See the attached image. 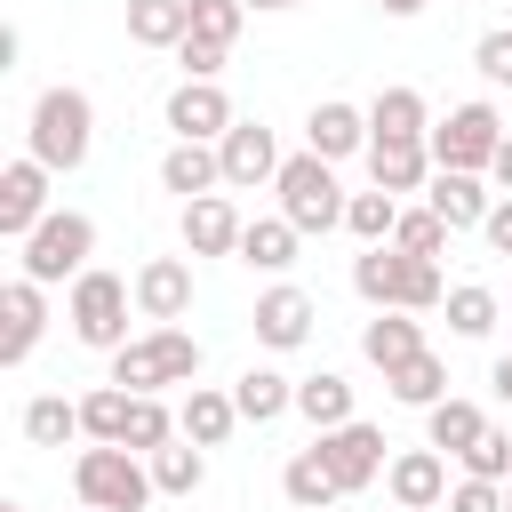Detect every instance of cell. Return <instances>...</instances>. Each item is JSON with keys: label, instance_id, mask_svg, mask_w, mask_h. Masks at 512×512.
I'll return each mask as SVG.
<instances>
[{"label": "cell", "instance_id": "obj_15", "mask_svg": "<svg viewBox=\"0 0 512 512\" xmlns=\"http://www.w3.org/2000/svg\"><path fill=\"white\" fill-rule=\"evenodd\" d=\"M320 456H328V472L344 480V496H352V488H368V480L392 464V456H384V432H376V424H360V416H352V424H336V432H320Z\"/></svg>", "mask_w": 512, "mask_h": 512}, {"label": "cell", "instance_id": "obj_24", "mask_svg": "<svg viewBox=\"0 0 512 512\" xmlns=\"http://www.w3.org/2000/svg\"><path fill=\"white\" fill-rule=\"evenodd\" d=\"M280 488H288V504H296V512H328V504L344 496V480L328 472V456H320V440L288 456V472H280Z\"/></svg>", "mask_w": 512, "mask_h": 512}, {"label": "cell", "instance_id": "obj_44", "mask_svg": "<svg viewBox=\"0 0 512 512\" xmlns=\"http://www.w3.org/2000/svg\"><path fill=\"white\" fill-rule=\"evenodd\" d=\"M480 232H488V248H496V256H512V192L488 208V224H480Z\"/></svg>", "mask_w": 512, "mask_h": 512}, {"label": "cell", "instance_id": "obj_21", "mask_svg": "<svg viewBox=\"0 0 512 512\" xmlns=\"http://www.w3.org/2000/svg\"><path fill=\"white\" fill-rule=\"evenodd\" d=\"M360 352L392 376V368H408V360H424L432 344H424V328H416V312H376V320H360Z\"/></svg>", "mask_w": 512, "mask_h": 512}, {"label": "cell", "instance_id": "obj_41", "mask_svg": "<svg viewBox=\"0 0 512 512\" xmlns=\"http://www.w3.org/2000/svg\"><path fill=\"white\" fill-rule=\"evenodd\" d=\"M472 64H480V80H496V88H512V24H496V32H480V40H472Z\"/></svg>", "mask_w": 512, "mask_h": 512}, {"label": "cell", "instance_id": "obj_31", "mask_svg": "<svg viewBox=\"0 0 512 512\" xmlns=\"http://www.w3.org/2000/svg\"><path fill=\"white\" fill-rule=\"evenodd\" d=\"M72 432H80V400H64V392L24 400V440H32V448H64Z\"/></svg>", "mask_w": 512, "mask_h": 512}, {"label": "cell", "instance_id": "obj_29", "mask_svg": "<svg viewBox=\"0 0 512 512\" xmlns=\"http://www.w3.org/2000/svg\"><path fill=\"white\" fill-rule=\"evenodd\" d=\"M232 400H240V424H272V416L296 408V384H288L280 368H248V376L232 384Z\"/></svg>", "mask_w": 512, "mask_h": 512}, {"label": "cell", "instance_id": "obj_10", "mask_svg": "<svg viewBox=\"0 0 512 512\" xmlns=\"http://www.w3.org/2000/svg\"><path fill=\"white\" fill-rule=\"evenodd\" d=\"M40 224H48V168L24 152V160H8V168H0V232L24 248Z\"/></svg>", "mask_w": 512, "mask_h": 512}, {"label": "cell", "instance_id": "obj_32", "mask_svg": "<svg viewBox=\"0 0 512 512\" xmlns=\"http://www.w3.org/2000/svg\"><path fill=\"white\" fill-rule=\"evenodd\" d=\"M368 136H432V128H424V96H416V88H376Z\"/></svg>", "mask_w": 512, "mask_h": 512}, {"label": "cell", "instance_id": "obj_25", "mask_svg": "<svg viewBox=\"0 0 512 512\" xmlns=\"http://www.w3.org/2000/svg\"><path fill=\"white\" fill-rule=\"evenodd\" d=\"M128 40L136 48H184L192 40V0H128Z\"/></svg>", "mask_w": 512, "mask_h": 512}, {"label": "cell", "instance_id": "obj_4", "mask_svg": "<svg viewBox=\"0 0 512 512\" xmlns=\"http://www.w3.org/2000/svg\"><path fill=\"white\" fill-rule=\"evenodd\" d=\"M72 488L88 512H144L160 488H152V464L136 448H80L72 456Z\"/></svg>", "mask_w": 512, "mask_h": 512}, {"label": "cell", "instance_id": "obj_47", "mask_svg": "<svg viewBox=\"0 0 512 512\" xmlns=\"http://www.w3.org/2000/svg\"><path fill=\"white\" fill-rule=\"evenodd\" d=\"M376 8H384V16H416L424 0H376Z\"/></svg>", "mask_w": 512, "mask_h": 512}, {"label": "cell", "instance_id": "obj_5", "mask_svg": "<svg viewBox=\"0 0 512 512\" xmlns=\"http://www.w3.org/2000/svg\"><path fill=\"white\" fill-rule=\"evenodd\" d=\"M280 216L296 224V232H336L344 224V208H352V192H336V160H320V152H296V160H280Z\"/></svg>", "mask_w": 512, "mask_h": 512}, {"label": "cell", "instance_id": "obj_3", "mask_svg": "<svg viewBox=\"0 0 512 512\" xmlns=\"http://www.w3.org/2000/svg\"><path fill=\"white\" fill-rule=\"evenodd\" d=\"M192 376H200V336L192 328H152V336H128L112 352L120 392H160V384H192Z\"/></svg>", "mask_w": 512, "mask_h": 512}, {"label": "cell", "instance_id": "obj_39", "mask_svg": "<svg viewBox=\"0 0 512 512\" xmlns=\"http://www.w3.org/2000/svg\"><path fill=\"white\" fill-rule=\"evenodd\" d=\"M392 248H408V256H432V264H440V248H448V224H440L432 208H400V232H392Z\"/></svg>", "mask_w": 512, "mask_h": 512}, {"label": "cell", "instance_id": "obj_16", "mask_svg": "<svg viewBox=\"0 0 512 512\" xmlns=\"http://www.w3.org/2000/svg\"><path fill=\"white\" fill-rule=\"evenodd\" d=\"M384 488H392L400 512H440L448 504V456L440 448H408V456L384 464Z\"/></svg>", "mask_w": 512, "mask_h": 512}, {"label": "cell", "instance_id": "obj_48", "mask_svg": "<svg viewBox=\"0 0 512 512\" xmlns=\"http://www.w3.org/2000/svg\"><path fill=\"white\" fill-rule=\"evenodd\" d=\"M248 8H296V0H248Z\"/></svg>", "mask_w": 512, "mask_h": 512}, {"label": "cell", "instance_id": "obj_7", "mask_svg": "<svg viewBox=\"0 0 512 512\" xmlns=\"http://www.w3.org/2000/svg\"><path fill=\"white\" fill-rule=\"evenodd\" d=\"M88 256H96V216H80V208H48V224L24 240V280H40V288L80 280Z\"/></svg>", "mask_w": 512, "mask_h": 512}, {"label": "cell", "instance_id": "obj_12", "mask_svg": "<svg viewBox=\"0 0 512 512\" xmlns=\"http://www.w3.org/2000/svg\"><path fill=\"white\" fill-rule=\"evenodd\" d=\"M216 160H224V184H232V192L280 184V144H272V128H264V120H232V136L216 144Z\"/></svg>", "mask_w": 512, "mask_h": 512}, {"label": "cell", "instance_id": "obj_14", "mask_svg": "<svg viewBox=\"0 0 512 512\" xmlns=\"http://www.w3.org/2000/svg\"><path fill=\"white\" fill-rule=\"evenodd\" d=\"M368 176H376V192H424L440 168H432V144L424 136H368Z\"/></svg>", "mask_w": 512, "mask_h": 512}, {"label": "cell", "instance_id": "obj_37", "mask_svg": "<svg viewBox=\"0 0 512 512\" xmlns=\"http://www.w3.org/2000/svg\"><path fill=\"white\" fill-rule=\"evenodd\" d=\"M440 312H448V328H456V336H488V328H496V288L464 280V288H448V304H440Z\"/></svg>", "mask_w": 512, "mask_h": 512}, {"label": "cell", "instance_id": "obj_11", "mask_svg": "<svg viewBox=\"0 0 512 512\" xmlns=\"http://www.w3.org/2000/svg\"><path fill=\"white\" fill-rule=\"evenodd\" d=\"M40 328H48V288L16 272V280L0 288V368H24L32 344H40Z\"/></svg>", "mask_w": 512, "mask_h": 512}, {"label": "cell", "instance_id": "obj_2", "mask_svg": "<svg viewBox=\"0 0 512 512\" xmlns=\"http://www.w3.org/2000/svg\"><path fill=\"white\" fill-rule=\"evenodd\" d=\"M24 136H32V160H40L48 176H72V168L88 160V144H96V104H88L80 88H40Z\"/></svg>", "mask_w": 512, "mask_h": 512}, {"label": "cell", "instance_id": "obj_43", "mask_svg": "<svg viewBox=\"0 0 512 512\" xmlns=\"http://www.w3.org/2000/svg\"><path fill=\"white\" fill-rule=\"evenodd\" d=\"M176 64H184V80H216V72H224V48H216V40H184Z\"/></svg>", "mask_w": 512, "mask_h": 512}, {"label": "cell", "instance_id": "obj_46", "mask_svg": "<svg viewBox=\"0 0 512 512\" xmlns=\"http://www.w3.org/2000/svg\"><path fill=\"white\" fill-rule=\"evenodd\" d=\"M488 384H496V400H512V352H504V360L488 368Z\"/></svg>", "mask_w": 512, "mask_h": 512}, {"label": "cell", "instance_id": "obj_45", "mask_svg": "<svg viewBox=\"0 0 512 512\" xmlns=\"http://www.w3.org/2000/svg\"><path fill=\"white\" fill-rule=\"evenodd\" d=\"M488 176H496V184H504V192H512V136H504V144H496V160H488Z\"/></svg>", "mask_w": 512, "mask_h": 512}, {"label": "cell", "instance_id": "obj_50", "mask_svg": "<svg viewBox=\"0 0 512 512\" xmlns=\"http://www.w3.org/2000/svg\"><path fill=\"white\" fill-rule=\"evenodd\" d=\"M0 512H32V504H0Z\"/></svg>", "mask_w": 512, "mask_h": 512}, {"label": "cell", "instance_id": "obj_27", "mask_svg": "<svg viewBox=\"0 0 512 512\" xmlns=\"http://www.w3.org/2000/svg\"><path fill=\"white\" fill-rule=\"evenodd\" d=\"M296 416H304L312 432H336V424H352V384H344L336 368L304 376V384H296Z\"/></svg>", "mask_w": 512, "mask_h": 512}, {"label": "cell", "instance_id": "obj_40", "mask_svg": "<svg viewBox=\"0 0 512 512\" xmlns=\"http://www.w3.org/2000/svg\"><path fill=\"white\" fill-rule=\"evenodd\" d=\"M464 472H472V480H512V432L488 424V432L464 448Z\"/></svg>", "mask_w": 512, "mask_h": 512}, {"label": "cell", "instance_id": "obj_6", "mask_svg": "<svg viewBox=\"0 0 512 512\" xmlns=\"http://www.w3.org/2000/svg\"><path fill=\"white\" fill-rule=\"evenodd\" d=\"M128 304H136V280H120V272H80L72 280V304H64V320H72V336L88 344V352H120L128 344Z\"/></svg>", "mask_w": 512, "mask_h": 512}, {"label": "cell", "instance_id": "obj_42", "mask_svg": "<svg viewBox=\"0 0 512 512\" xmlns=\"http://www.w3.org/2000/svg\"><path fill=\"white\" fill-rule=\"evenodd\" d=\"M448 512H504V480H472V472H464V480L448 488Z\"/></svg>", "mask_w": 512, "mask_h": 512}, {"label": "cell", "instance_id": "obj_36", "mask_svg": "<svg viewBox=\"0 0 512 512\" xmlns=\"http://www.w3.org/2000/svg\"><path fill=\"white\" fill-rule=\"evenodd\" d=\"M176 432H184V424L160 408V392H136V408H128V440H120V448H136V456H160Z\"/></svg>", "mask_w": 512, "mask_h": 512}, {"label": "cell", "instance_id": "obj_1", "mask_svg": "<svg viewBox=\"0 0 512 512\" xmlns=\"http://www.w3.org/2000/svg\"><path fill=\"white\" fill-rule=\"evenodd\" d=\"M352 288H360V304H376V312H440L448 304V280H440V264L432 256H408V248H368V256H352Z\"/></svg>", "mask_w": 512, "mask_h": 512}, {"label": "cell", "instance_id": "obj_49", "mask_svg": "<svg viewBox=\"0 0 512 512\" xmlns=\"http://www.w3.org/2000/svg\"><path fill=\"white\" fill-rule=\"evenodd\" d=\"M504 512H512V480H504Z\"/></svg>", "mask_w": 512, "mask_h": 512}, {"label": "cell", "instance_id": "obj_33", "mask_svg": "<svg viewBox=\"0 0 512 512\" xmlns=\"http://www.w3.org/2000/svg\"><path fill=\"white\" fill-rule=\"evenodd\" d=\"M384 384H392V400H408V408H440V400H448V360H440V352H424V360L392 368Z\"/></svg>", "mask_w": 512, "mask_h": 512}, {"label": "cell", "instance_id": "obj_22", "mask_svg": "<svg viewBox=\"0 0 512 512\" xmlns=\"http://www.w3.org/2000/svg\"><path fill=\"white\" fill-rule=\"evenodd\" d=\"M176 424H184V440H192V448H224V440H232V424H240V400H232V392H216V384H192V392H184V408H176Z\"/></svg>", "mask_w": 512, "mask_h": 512}, {"label": "cell", "instance_id": "obj_30", "mask_svg": "<svg viewBox=\"0 0 512 512\" xmlns=\"http://www.w3.org/2000/svg\"><path fill=\"white\" fill-rule=\"evenodd\" d=\"M128 408H136V392L96 384V392H80V432H88L96 448H120V440H128Z\"/></svg>", "mask_w": 512, "mask_h": 512}, {"label": "cell", "instance_id": "obj_9", "mask_svg": "<svg viewBox=\"0 0 512 512\" xmlns=\"http://www.w3.org/2000/svg\"><path fill=\"white\" fill-rule=\"evenodd\" d=\"M232 96L216 88V80H176L168 88V128H176V144H224L232 136Z\"/></svg>", "mask_w": 512, "mask_h": 512}, {"label": "cell", "instance_id": "obj_18", "mask_svg": "<svg viewBox=\"0 0 512 512\" xmlns=\"http://www.w3.org/2000/svg\"><path fill=\"white\" fill-rule=\"evenodd\" d=\"M256 344H272V352H296L304 336H312V296L296 288V280H280V288H264L256 296Z\"/></svg>", "mask_w": 512, "mask_h": 512}, {"label": "cell", "instance_id": "obj_13", "mask_svg": "<svg viewBox=\"0 0 512 512\" xmlns=\"http://www.w3.org/2000/svg\"><path fill=\"white\" fill-rule=\"evenodd\" d=\"M136 312H144L152 328H176V320L192 312V264H184V256H144V264H136Z\"/></svg>", "mask_w": 512, "mask_h": 512}, {"label": "cell", "instance_id": "obj_38", "mask_svg": "<svg viewBox=\"0 0 512 512\" xmlns=\"http://www.w3.org/2000/svg\"><path fill=\"white\" fill-rule=\"evenodd\" d=\"M240 24H248V0H192V40L232 48V40H240Z\"/></svg>", "mask_w": 512, "mask_h": 512}, {"label": "cell", "instance_id": "obj_26", "mask_svg": "<svg viewBox=\"0 0 512 512\" xmlns=\"http://www.w3.org/2000/svg\"><path fill=\"white\" fill-rule=\"evenodd\" d=\"M488 432V416H480V400H440V408H424V448H440V456H464L472 440Z\"/></svg>", "mask_w": 512, "mask_h": 512}, {"label": "cell", "instance_id": "obj_34", "mask_svg": "<svg viewBox=\"0 0 512 512\" xmlns=\"http://www.w3.org/2000/svg\"><path fill=\"white\" fill-rule=\"evenodd\" d=\"M208 480V448H192V440H168L160 456H152V488L160 496H192Z\"/></svg>", "mask_w": 512, "mask_h": 512}, {"label": "cell", "instance_id": "obj_17", "mask_svg": "<svg viewBox=\"0 0 512 512\" xmlns=\"http://www.w3.org/2000/svg\"><path fill=\"white\" fill-rule=\"evenodd\" d=\"M240 232H248V216L224 192L184 200V256H240Z\"/></svg>", "mask_w": 512, "mask_h": 512}, {"label": "cell", "instance_id": "obj_28", "mask_svg": "<svg viewBox=\"0 0 512 512\" xmlns=\"http://www.w3.org/2000/svg\"><path fill=\"white\" fill-rule=\"evenodd\" d=\"M296 240H304V232H296L288 216H256V224L240 232V264H256V272H288V264H296Z\"/></svg>", "mask_w": 512, "mask_h": 512}, {"label": "cell", "instance_id": "obj_19", "mask_svg": "<svg viewBox=\"0 0 512 512\" xmlns=\"http://www.w3.org/2000/svg\"><path fill=\"white\" fill-rule=\"evenodd\" d=\"M304 152H320V160H352V152H368V112L344 104V96L312 104V120H304Z\"/></svg>", "mask_w": 512, "mask_h": 512}, {"label": "cell", "instance_id": "obj_20", "mask_svg": "<svg viewBox=\"0 0 512 512\" xmlns=\"http://www.w3.org/2000/svg\"><path fill=\"white\" fill-rule=\"evenodd\" d=\"M424 208H432V216H440L448 232H480L496 200L480 192V176H456V168H440V176L424 184Z\"/></svg>", "mask_w": 512, "mask_h": 512}, {"label": "cell", "instance_id": "obj_35", "mask_svg": "<svg viewBox=\"0 0 512 512\" xmlns=\"http://www.w3.org/2000/svg\"><path fill=\"white\" fill-rule=\"evenodd\" d=\"M344 232H352V240H368V248H384V240L400 232V200H392V192H352Z\"/></svg>", "mask_w": 512, "mask_h": 512}, {"label": "cell", "instance_id": "obj_8", "mask_svg": "<svg viewBox=\"0 0 512 512\" xmlns=\"http://www.w3.org/2000/svg\"><path fill=\"white\" fill-rule=\"evenodd\" d=\"M424 144H432V168L488 176V160H496V144H504V120H496V104H456Z\"/></svg>", "mask_w": 512, "mask_h": 512}, {"label": "cell", "instance_id": "obj_23", "mask_svg": "<svg viewBox=\"0 0 512 512\" xmlns=\"http://www.w3.org/2000/svg\"><path fill=\"white\" fill-rule=\"evenodd\" d=\"M160 184H168V192H184V200H208V192L224 184L216 144H168V152H160Z\"/></svg>", "mask_w": 512, "mask_h": 512}]
</instances>
